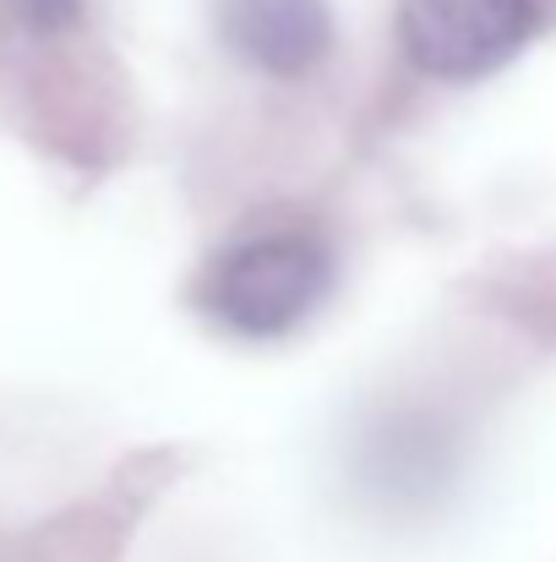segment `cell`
I'll use <instances>...</instances> for the list:
<instances>
[{
    "label": "cell",
    "mask_w": 556,
    "mask_h": 562,
    "mask_svg": "<svg viewBox=\"0 0 556 562\" xmlns=\"http://www.w3.org/2000/svg\"><path fill=\"white\" fill-rule=\"evenodd\" d=\"M535 27V0H398V44L431 82H480L502 71Z\"/></svg>",
    "instance_id": "obj_2"
},
{
    "label": "cell",
    "mask_w": 556,
    "mask_h": 562,
    "mask_svg": "<svg viewBox=\"0 0 556 562\" xmlns=\"http://www.w3.org/2000/svg\"><path fill=\"white\" fill-rule=\"evenodd\" d=\"M333 290V257L311 235H262L229 246L207 279H202V306L218 328L240 339H279L300 328L322 295Z\"/></svg>",
    "instance_id": "obj_1"
},
{
    "label": "cell",
    "mask_w": 556,
    "mask_h": 562,
    "mask_svg": "<svg viewBox=\"0 0 556 562\" xmlns=\"http://www.w3.org/2000/svg\"><path fill=\"white\" fill-rule=\"evenodd\" d=\"M77 5H82V0H11V11H16L27 27H38V33L66 27V22L77 16Z\"/></svg>",
    "instance_id": "obj_4"
},
{
    "label": "cell",
    "mask_w": 556,
    "mask_h": 562,
    "mask_svg": "<svg viewBox=\"0 0 556 562\" xmlns=\"http://www.w3.org/2000/svg\"><path fill=\"white\" fill-rule=\"evenodd\" d=\"M218 38L268 77H306L333 49L328 0H213Z\"/></svg>",
    "instance_id": "obj_3"
}]
</instances>
